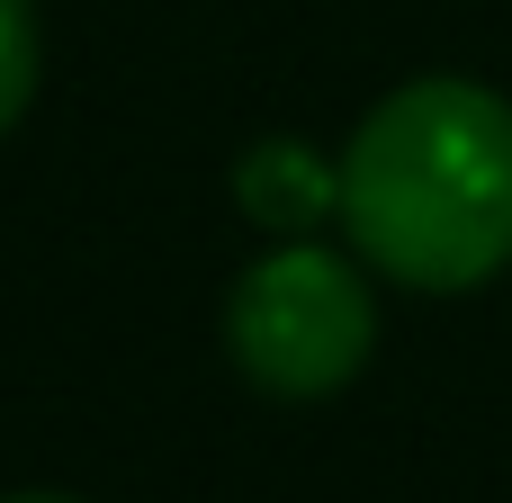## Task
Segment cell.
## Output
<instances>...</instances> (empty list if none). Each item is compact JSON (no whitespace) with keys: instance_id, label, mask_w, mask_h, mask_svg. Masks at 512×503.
Masks as SVG:
<instances>
[{"instance_id":"6da1fadb","label":"cell","mask_w":512,"mask_h":503,"mask_svg":"<svg viewBox=\"0 0 512 503\" xmlns=\"http://www.w3.org/2000/svg\"><path fill=\"white\" fill-rule=\"evenodd\" d=\"M342 234L396 288H486L512 261V99L468 72L387 90L342 144Z\"/></svg>"},{"instance_id":"277c9868","label":"cell","mask_w":512,"mask_h":503,"mask_svg":"<svg viewBox=\"0 0 512 503\" xmlns=\"http://www.w3.org/2000/svg\"><path fill=\"white\" fill-rule=\"evenodd\" d=\"M36 63H45V45H36V0H0V135L27 117Z\"/></svg>"},{"instance_id":"7a4b0ae2","label":"cell","mask_w":512,"mask_h":503,"mask_svg":"<svg viewBox=\"0 0 512 503\" xmlns=\"http://www.w3.org/2000/svg\"><path fill=\"white\" fill-rule=\"evenodd\" d=\"M225 351L234 369L261 387V396H333L369 369L378 351V297H369V270L333 243H306L288 234L279 252H261L234 297H225Z\"/></svg>"},{"instance_id":"5b68a950","label":"cell","mask_w":512,"mask_h":503,"mask_svg":"<svg viewBox=\"0 0 512 503\" xmlns=\"http://www.w3.org/2000/svg\"><path fill=\"white\" fill-rule=\"evenodd\" d=\"M0 503H72V495H0Z\"/></svg>"},{"instance_id":"3957f363","label":"cell","mask_w":512,"mask_h":503,"mask_svg":"<svg viewBox=\"0 0 512 503\" xmlns=\"http://www.w3.org/2000/svg\"><path fill=\"white\" fill-rule=\"evenodd\" d=\"M234 198H243L252 225L306 234V225L342 216V162H324V153L297 144V135H270V144H252V153L234 162Z\"/></svg>"}]
</instances>
